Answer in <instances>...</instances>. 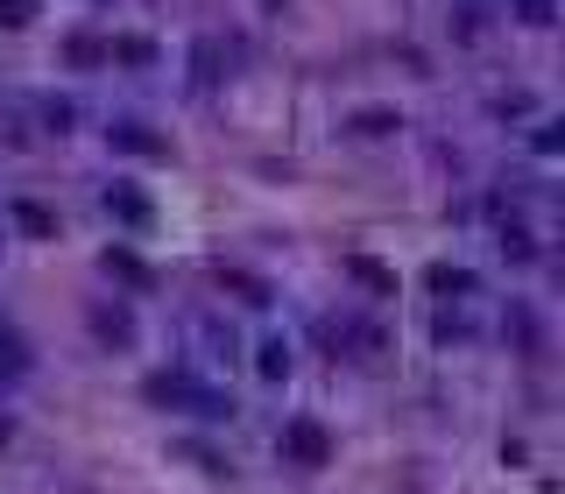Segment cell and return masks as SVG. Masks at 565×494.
Instances as JSON below:
<instances>
[{
    "instance_id": "cell-17",
    "label": "cell",
    "mask_w": 565,
    "mask_h": 494,
    "mask_svg": "<svg viewBox=\"0 0 565 494\" xmlns=\"http://www.w3.org/2000/svg\"><path fill=\"white\" fill-rule=\"evenodd\" d=\"M516 14H524L530 28H544V22H552V0H516Z\"/></svg>"
},
{
    "instance_id": "cell-1",
    "label": "cell",
    "mask_w": 565,
    "mask_h": 494,
    "mask_svg": "<svg viewBox=\"0 0 565 494\" xmlns=\"http://www.w3.org/2000/svg\"><path fill=\"white\" fill-rule=\"evenodd\" d=\"M282 459H297V467H325V459H333V431L311 424V417H290V424H282Z\"/></svg>"
},
{
    "instance_id": "cell-2",
    "label": "cell",
    "mask_w": 565,
    "mask_h": 494,
    "mask_svg": "<svg viewBox=\"0 0 565 494\" xmlns=\"http://www.w3.org/2000/svg\"><path fill=\"white\" fill-rule=\"evenodd\" d=\"M8 219L28 233V241H50V233H57V213H50V205H36V198H14Z\"/></svg>"
},
{
    "instance_id": "cell-15",
    "label": "cell",
    "mask_w": 565,
    "mask_h": 494,
    "mask_svg": "<svg viewBox=\"0 0 565 494\" xmlns=\"http://www.w3.org/2000/svg\"><path fill=\"white\" fill-rule=\"evenodd\" d=\"M36 22V0H0V28H28Z\"/></svg>"
},
{
    "instance_id": "cell-14",
    "label": "cell",
    "mask_w": 565,
    "mask_h": 494,
    "mask_svg": "<svg viewBox=\"0 0 565 494\" xmlns=\"http://www.w3.org/2000/svg\"><path fill=\"white\" fill-rule=\"evenodd\" d=\"M262 374H269V382H282V374H290V347H282V339H269V347H262Z\"/></svg>"
},
{
    "instance_id": "cell-12",
    "label": "cell",
    "mask_w": 565,
    "mask_h": 494,
    "mask_svg": "<svg viewBox=\"0 0 565 494\" xmlns=\"http://www.w3.org/2000/svg\"><path fill=\"white\" fill-rule=\"evenodd\" d=\"M64 57H71V64H85V71H93L99 57H107V43H99V36H71V43H64Z\"/></svg>"
},
{
    "instance_id": "cell-7",
    "label": "cell",
    "mask_w": 565,
    "mask_h": 494,
    "mask_svg": "<svg viewBox=\"0 0 565 494\" xmlns=\"http://www.w3.org/2000/svg\"><path fill=\"white\" fill-rule=\"evenodd\" d=\"M219 290H233L241 304H269V290H262V276H248V268H219Z\"/></svg>"
},
{
    "instance_id": "cell-10",
    "label": "cell",
    "mask_w": 565,
    "mask_h": 494,
    "mask_svg": "<svg viewBox=\"0 0 565 494\" xmlns=\"http://www.w3.org/2000/svg\"><path fill=\"white\" fill-rule=\"evenodd\" d=\"M431 297H473V268H431Z\"/></svg>"
},
{
    "instance_id": "cell-4",
    "label": "cell",
    "mask_w": 565,
    "mask_h": 494,
    "mask_svg": "<svg viewBox=\"0 0 565 494\" xmlns=\"http://www.w3.org/2000/svg\"><path fill=\"white\" fill-rule=\"evenodd\" d=\"M93 333L107 339V347H128V339H135V318H128V311H113V304H99V311H93Z\"/></svg>"
},
{
    "instance_id": "cell-9",
    "label": "cell",
    "mask_w": 565,
    "mask_h": 494,
    "mask_svg": "<svg viewBox=\"0 0 565 494\" xmlns=\"http://www.w3.org/2000/svg\"><path fill=\"white\" fill-rule=\"evenodd\" d=\"M99 268H107V276H121V282H148L142 254H128V248H107V254H99Z\"/></svg>"
},
{
    "instance_id": "cell-8",
    "label": "cell",
    "mask_w": 565,
    "mask_h": 494,
    "mask_svg": "<svg viewBox=\"0 0 565 494\" xmlns=\"http://www.w3.org/2000/svg\"><path fill=\"white\" fill-rule=\"evenodd\" d=\"M509 333H516V353H544V325H538V318H530V311H524V304H516V311H509Z\"/></svg>"
},
{
    "instance_id": "cell-3",
    "label": "cell",
    "mask_w": 565,
    "mask_h": 494,
    "mask_svg": "<svg viewBox=\"0 0 565 494\" xmlns=\"http://www.w3.org/2000/svg\"><path fill=\"white\" fill-rule=\"evenodd\" d=\"M347 276H353V282H368L375 297H389V290H396V268H382L375 254H347Z\"/></svg>"
},
{
    "instance_id": "cell-13",
    "label": "cell",
    "mask_w": 565,
    "mask_h": 494,
    "mask_svg": "<svg viewBox=\"0 0 565 494\" xmlns=\"http://www.w3.org/2000/svg\"><path fill=\"white\" fill-rule=\"evenodd\" d=\"M353 128H361V134H396V113L389 107H368V113H353Z\"/></svg>"
},
{
    "instance_id": "cell-6",
    "label": "cell",
    "mask_w": 565,
    "mask_h": 494,
    "mask_svg": "<svg viewBox=\"0 0 565 494\" xmlns=\"http://www.w3.org/2000/svg\"><path fill=\"white\" fill-rule=\"evenodd\" d=\"M184 396H199L184 374H156V382H148V402H163V410H184Z\"/></svg>"
},
{
    "instance_id": "cell-11",
    "label": "cell",
    "mask_w": 565,
    "mask_h": 494,
    "mask_svg": "<svg viewBox=\"0 0 565 494\" xmlns=\"http://www.w3.org/2000/svg\"><path fill=\"white\" fill-rule=\"evenodd\" d=\"M113 148H135V156H170L148 128H113Z\"/></svg>"
},
{
    "instance_id": "cell-5",
    "label": "cell",
    "mask_w": 565,
    "mask_h": 494,
    "mask_svg": "<svg viewBox=\"0 0 565 494\" xmlns=\"http://www.w3.org/2000/svg\"><path fill=\"white\" fill-rule=\"evenodd\" d=\"M107 57H113V64H128V71H142V64H156V43H148V36H113Z\"/></svg>"
},
{
    "instance_id": "cell-16",
    "label": "cell",
    "mask_w": 565,
    "mask_h": 494,
    "mask_svg": "<svg viewBox=\"0 0 565 494\" xmlns=\"http://www.w3.org/2000/svg\"><path fill=\"white\" fill-rule=\"evenodd\" d=\"M107 205H113V213H121V219H142V213H148V205L135 198V191H107Z\"/></svg>"
}]
</instances>
